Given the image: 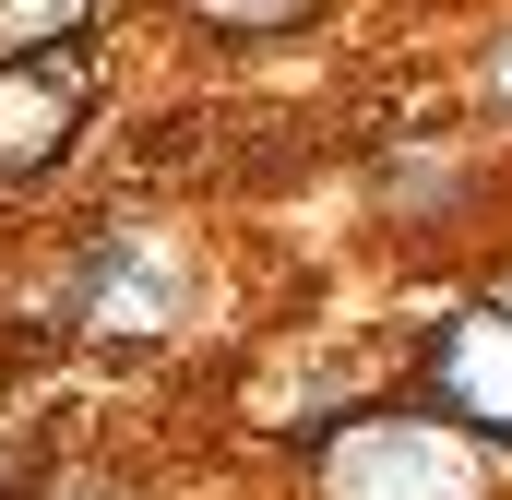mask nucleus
<instances>
[{"instance_id":"obj_1","label":"nucleus","mask_w":512,"mask_h":500,"mask_svg":"<svg viewBox=\"0 0 512 500\" xmlns=\"http://www.w3.org/2000/svg\"><path fill=\"white\" fill-rule=\"evenodd\" d=\"M322 500H489V441L441 405H393L322 429Z\"/></svg>"},{"instance_id":"obj_2","label":"nucleus","mask_w":512,"mask_h":500,"mask_svg":"<svg viewBox=\"0 0 512 500\" xmlns=\"http://www.w3.org/2000/svg\"><path fill=\"white\" fill-rule=\"evenodd\" d=\"M417 393H429L453 429H477V441H512V298H465V310L429 334V358H417Z\"/></svg>"},{"instance_id":"obj_3","label":"nucleus","mask_w":512,"mask_h":500,"mask_svg":"<svg viewBox=\"0 0 512 500\" xmlns=\"http://www.w3.org/2000/svg\"><path fill=\"white\" fill-rule=\"evenodd\" d=\"M84 108H96V60H84V48L0 60V179H48V167L72 155Z\"/></svg>"},{"instance_id":"obj_4","label":"nucleus","mask_w":512,"mask_h":500,"mask_svg":"<svg viewBox=\"0 0 512 500\" xmlns=\"http://www.w3.org/2000/svg\"><path fill=\"white\" fill-rule=\"evenodd\" d=\"M96 0H0V60H36V48H72Z\"/></svg>"},{"instance_id":"obj_5","label":"nucleus","mask_w":512,"mask_h":500,"mask_svg":"<svg viewBox=\"0 0 512 500\" xmlns=\"http://www.w3.org/2000/svg\"><path fill=\"white\" fill-rule=\"evenodd\" d=\"M191 12H203L215 36H298L322 0H191Z\"/></svg>"},{"instance_id":"obj_6","label":"nucleus","mask_w":512,"mask_h":500,"mask_svg":"<svg viewBox=\"0 0 512 500\" xmlns=\"http://www.w3.org/2000/svg\"><path fill=\"white\" fill-rule=\"evenodd\" d=\"M477 84H489V108H501V120H512V24H501V36H489V72H477Z\"/></svg>"}]
</instances>
